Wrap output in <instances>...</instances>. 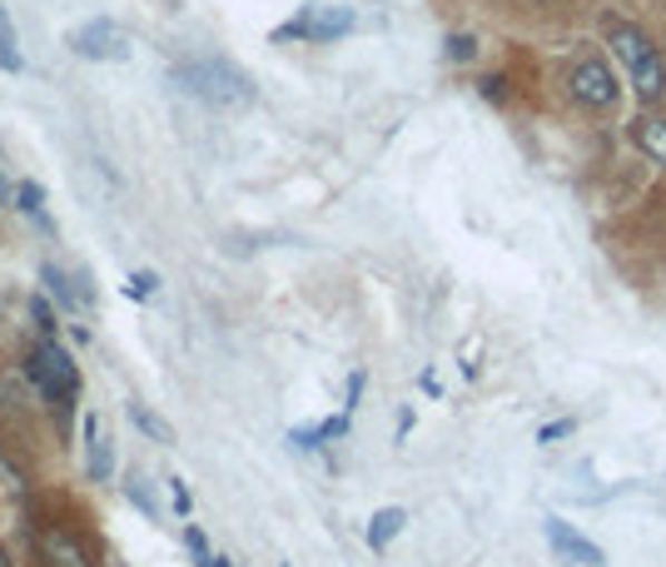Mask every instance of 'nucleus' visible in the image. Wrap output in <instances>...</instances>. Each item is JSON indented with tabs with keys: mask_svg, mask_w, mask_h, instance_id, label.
Returning a JSON list of instances; mask_svg holds the SVG:
<instances>
[{
	"mask_svg": "<svg viewBox=\"0 0 666 567\" xmlns=\"http://www.w3.org/2000/svg\"><path fill=\"white\" fill-rule=\"evenodd\" d=\"M601 46H607V56L621 66V75H627L631 100H637L641 110H662L666 105V50H662V40L652 36L647 26H637L631 16L607 10V16H601Z\"/></svg>",
	"mask_w": 666,
	"mask_h": 567,
	"instance_id": "nucleus-1",
	"label": "nucleus"
},
{
	"mask_svg": "<svg viewBox=\"0 0 666 567\" xmlns=\"http://www.w3.org/2000/svg\"><path fill=\"white\" fill-rule=\"evenodd\" d=\"M562 95L572 100V110L592 115V120H607V115L621 110V75L611 70V56L582 46L562 70Z\"/></svg>",
	"mask_w": 666,
	"mask_h": 567,
	"instance_id": "nucleus-2",
	"label": "nucleus"
},
{
	"mask_svg": "<svg viewBox=\"0 0 666 567\" xmlns=\"http://www.w3.org/2000/svg\"><path fill=\"white\" fill-rule=\"evenodd\" d=\"M169 85H179L185 95L214 105V110H244V105H254V80L239 66L219 60V56L179 60V66L169 70Z\"/></svg>",
	"mask_w": 666,
	"mask_h": 567,
	"instance_id": "nucleus-3",
	"label": "nucleus"
},
{
	"mask_svg": "<svg viewBox=\"0 0 666 567\" xmlns=\"http://www.w3.org/2000/svg\"><path fill=\"white\" fill-rule=\"evenodd\" d=\"M26 373H30V383H36L50 403H60L66 413H70V403L80 399V369H75L70 349L60 344V339H40L26 354Z\"/></svg>",
	"mask_w": 666,
	"mask_h": 567,
	"instance_id": "nucleus-4",
	"label": "nucleus"
},
{
	"mask_svg": "<svg viewBox=\"0 0 666 567\" xmlns=\"http://www.w3.org/2000/svg\"><path fill=\"white\" fill-rule=\"evenodd\" d=\"M353 26H359V16H353L349 6H308V10H298L288 26H278L274 40H314V46H329V40L349 36Z\"/></svg>",
	"mask_w": 666,
	"mask_h": 567,
	"instance_id": "nucleus-5",
	"label": "nucleus"
},
{
	"mask_svg": "<svg viewBox=\"0 0 666 567\" xmlns=\"http://www.w3.org/2000/svg\"><path fill=\"white\" fill-rule=\"evenodd\" d=\"M66 46L80 60H100V66H110V60H130V36H125L110 16H95V20H85V26H75L66 36Z\"/></svg>",
	"mask_w": 666,
	"mask_h": 567,
	"instance_id": "nucleus-6",
	"label": "nucleus"
},
{
	"mask_svg": "<svg viewBox=\"0 0 666 567\" xmlns=\"http://www.w3.org/2000/svg\"><path fill=\"white\" fill-rule=\"evenodd\" d=\"M542 532H547V548H552V558L562 567H607V553L597 548L587 532H577L567 518H542Z\"/></svg>",
	"mask_w": 666,
	"mask_h": 567,
	"instance_id": "nucleus-7",
	"label": "nucleus"
},
{
	"mask_svg": "<svg viewBox=\"0 0 666 567\" xmlns=\"http://www.w3.org/2000/svg\"><path fill=\"white\" fill-rule=\"evenodd\" d=\"M36 558H40V567H95L90 553H85V542L75 538V532L56 528V522L36 528Z\"/></svg>",
	"mask_w": 666,
	"mask_h": 567,
	"instance_id": "nucleus-8",
	"label": "nucleus"
},
{
	"mask_svg": "<svg viewBox=\"0 0 666 567\" xmlns=\"http://www.w3.org/2000/svg\"><path fill=\"white\" fill-rule=\"evenodd\" d=\"M627 140L637 145V155H647L652 165H666V110H641L627 125Z\"/></svg>",
	"mask_w": 666,
	"mask_h": 567,
	"instance_id": "nucleus-9",
	"label": "nucleus"
},
{
	"mask_svg": "<svg viewBox=\"0 0 666 567\" xmlns=\"http://www.w3.org/2000/svg\"><path fill=\"white\" fill-rule=\"evenodd\" d=\"M85 468H90L95 483H105V478L115 473V448H110V438H105V428L95 413L85 419Z\"/></svg>",
	"mask_w": 666,
	"mask_h": 567,
	"instance_id": "nucleus-10",
	"label": "nucleus"
},
{
	"mask_svg": "<svg viewBox=\"0 0 666 567\" xmlns=\"http://www.w3.org/2000/svg\"><path fill=\"white\" fill-rule=\"evenodd\" d=\"M403 522H408V512H403V508H379V512L369 518V548H373V553H383V548H389V542L403 532Z\"/></svg>",
	"mask_w": 666,
	"mask_h": 567,
	"instance_id": "nucleus-11",
	"label": "nucleus"
},
{
	"mask_svg": "<svg viewBox=\"0 0 666 567\" xmlns=\"http://www.w3.org/2000/svg\"><path fill=\"white\" fill-rule=\"evenodd\" d=\"M40 280H46V289L56 294L60 309H80V304H85V294H75V289H70V274L56 270V264H40Z\"/></svg>",
	"mask_w": 666,
	"mask_h": 567,
	"instance_id": "nucleus-12",
	"label": "nucleus"
},
{
	"mask_svg": "<svg viewBox=\"0 0 666 567\" xmlns=\"http://www.w3.org/2000/svg\"><path fill=\"white\" fill-rule=\"evenodd\" d=\"M130 419H135V428H139V433H149V438H155V443H175V428H169L165 419H159V413H149L145 403H130Z\"/></svg>",
	"mask_w": 666,
	"mask_h": 567,
	"instance_id": "nucleus-13",
	"label": "nucleus"
},
{
	"mask_svg": "<svg viewBox=\"0 0 666 567\" xmlns=\"http://www.w3.org/2000/svg\"><path fill=\"white\" fill-rule=\"evenodd\" d=\"M16 209L46 224V189H40L36 179H20V185H16Z\"/></svg>",
	"mask_w": 666,
	"mask_h": 567,
	"instance_id": "nucleus-14",
	"label": "nucleus"
},
{
	"mask_svg": "<svg viewBox=\"0 0 666 567\" xmlns=\"http://www.w3.org/2000/svg\"><path fill=\"white\" fill-rule=\"evenodd\" d=\"M0 70H26V60H20V50H16V26H10L6 6H0Z\"/></svg>",
	"mask_w": 666,
	"mask_h": 567,
	"instance_id": "nucleus-15",
	"label": "nucleus"
},
{
	"mask_svg": "<svg viewBox=\"0 0 666 567\" xmlns=\"http://www.w3.org/2000/svg\"><path fill=\"white\" fill-rule=\"evenodd\" d=\"M125 493H130V502L145 512V518H159V502H155V493H149L145 483H139V478H130V488H125Z\"/></svg>",
	"mask_w": 666,
	"mask_h": 567,
	"instance_id": "nucleus-16",
	"label": "nucleus"
},
{
	"mask_svg": "<svg viewBox=\"0 0 666 567\" xmlns=\"http://www.w3.org/2000/svg\"><path fill=\"white\" fill-rule=\"evenodd\" d=\"M155 289H159V280H155V274H149V270H135L130 280H125V294H130V299H149V294H155Z\"/></svg>",
	"mask_w": 666,
	"mask_h": 567,
	"instance_id": "nucleus-17",
	"label": "nucleus"
},
{
	"mask_svg": "<svg viewBox=\"0 0 666 567\" xmlns=\"http://www.w3.org/2000/svg\"><path fill=\"white\" fill-rule=\"evenodd\" d=\"M577 433V419H552L537 428V443H557V438H572Z\"/></svg>",
	"mask_w": 666,
	"mask_h": 567,
	"instance_id": "nucleus-18",
	"label": "nucleus"
},
{
	"mask_svg": "<svg viewBox=\"0 0 666 567\" xmlns=\"http://www.w3.org/2000/svg\"><path fill=\"white\" fill-rule=\"evenodd\" d=\"M30 319L40 324V334L46 339H56V309H50L46 299H30Z\"/></svg>",
	"mask_w": 666,
	"mask_h": 567,
	"instance_id": "nucleus-19",
	"label": "nucleus"
},
{
	"mask_svg": "<svg viewBox=\"0 0 666 567\" xmlns=\"http://www.w3.org/2000/svg\"><path fill=\"white\" fill-rule=\"evenodd\" d=\"M472 56H478V40L472 36H448V60L463 66V60H472Z\"/></svg>",
	"mask_w": 666,
	"mask_h": 567,
	"instance_id": "nucleus-20",
	"label": "nucleus"
},
{
	"mask_svg": "<svg viewBox=\"0 0 666 567\" xmlns=\"http://www.w3.org/2000/svg\"><path fill=\"white\" fill-rule=\"evenodd\" d=\"M169 493H175V508H179V512H189V488L179 483V478H175V488H169Z\"/></svg>",
	"mask_w": 666,
	"mask_h": 567,
	"instance_id": "nucleus-21",
	"label": "nucleus"
},
{
	"mask_svg": "<svg viewBox=\"0 0 666 567\" xmlns=\"http://www.w3.org/2000/svg\"><path fill=\"white\" fill-rule=\"evenodd\" d=\"M0 205H16V185H6V175H0Z\"/></svg>",
	"mask_w": 666,
	"mask_h": 567,
	"instance_id": "nucleus-22",
	"label": "nucleus"
},
{
	"mask_svg": "<svg viewBox=\"0 0 666 567\" xmlns=\"http://www.w3.org/2000/svg\"><path fill=\"white\" fill-rule=\"evenodd\" d=\"M0 567H10V553L6 548H0Z\"/></svg>",
	"mask_w": 666,
	"mask_h": 567,
	"instance_id": "nucleus-23",
	"label": "nucleus"
},
{
	"mask_svg": "<svg viewBox=\"0 0 666 567\" xmlns=\"http://www.w3.org/2000/svg\"><path fill=\"white\" fill-rule=\"evenodd\" d=\"M214 567H229V558H214Z\"/></svg>",
	"mask_w": 666,
	"mask_h": 567,
	"instance_id": "nucleus-24",
	"label": "nucleus"
}]
</instances>
